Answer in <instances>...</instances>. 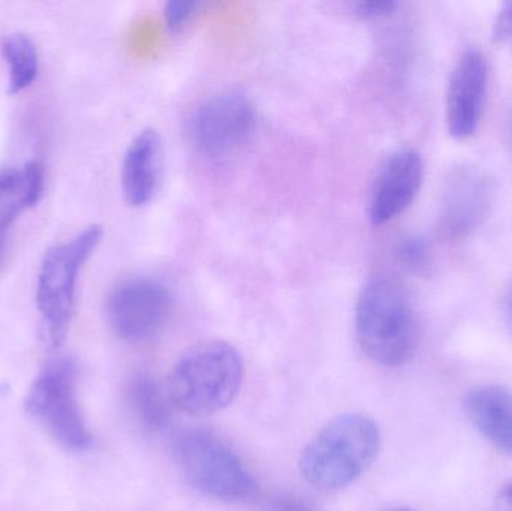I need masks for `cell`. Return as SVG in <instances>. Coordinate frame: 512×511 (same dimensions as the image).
Masks as SVG:
<instances>
[{"mask_svg":"<svg viewBox=\"0 0 512 511\" xmlns=\"http://www.w3.org/2000/svg\"><path fill=\"white\" fill-rule=\"evenodd\" d=\"M381 446L378 423L366 414L349 413L325 425L300 456L304 479L319 491H339L360 479Z\"/></svg>","mask_w":512,"mask_h":511,"instance_id":"cell-1","label":"cell"},{"mask_svg":"<svg viewBox=\"0 0 512 511\" xmlns=\"http://www.w3.org/2000/svg\"><path fill=\"white\" fill-rule=\"evenodd\" d=\"M358 345L372 362L385 368L405 365L418 345V320L405 288L387 278L373 279L355 306Z\"/></svg>","mask_w":512,"mask_h":511,"instance_id":"cell-2","label":"cell"},{"mask_svg":"<svg viewBox=\"0 0 512 511\" xmlns=\"http://www.w3.org/2000/svg\"><path fill=\"white\" fill-rule=\"evenodd\" d=\"M243 360L225 341L201 342L180 356L168 375L174 407L192 416L218 413L233 404L243 383Z\"/></svg>","mask_w":512,"mask_h":511,"instance_id":"cell-3","label":"cell"},{"mask_svg":"<svg viewBox=\"0 0 512 511\" xmlns=\"http://www.w3.org/2000/svg\"><path fill=\"white\" fill-rule=\"evenodd\" d=\"M102 227L92 225L63 245L51 246L42 258L36 281V306L45 336L62 344L74 312L78 275L102 240Z\"/></svg>","mask_w":512,"mask_h":511,"instance_id":"cell-4","label":"cell"},{"mask_svg":"<svg viewBox=\"0 0 512 511\" xmlns=\"http://www.w3.org/2000/svg\"><path fill=\"white\" fill-rule=\"evenodd\" d=\"M174 458L186 482L206 497L219 501H245L256 482L239 456L212 432L191 429L174 443Z\"/></svg>","mask_w":512,"mask_h":511,"instance_id":"cell-5","label":"cell"},{"mask_svg":"<svg viewBox=\"0 0 512 511\" xmlns=\"http://www.w3.org/2000/svg\"><path fill=\"white\" fill-rule=\"evenodd\" d=\"M255 105L245 93L225 90L201 102L189 119V138L210 161H228L254 140Z\"/></svg>","mask_w":512,"mask_h":511,"instance_id":"cell-6","label":"cell"},{"mask_svg":"<svg viewBox=\"0 0 512 511\" xmlns=\"http://www.w3.org/2000/svg\"><path fill=\"white\" fill-rule=\"evenodd\" d=\"M26 408L63 449L72 453L92 449L93 438L75 393V368L69 360H57L44 369L27 395Z\"/></svg>","mask_w":512,"mask_h":511,"instance_id":"cell-7","label":"cell"},{"mask_svg":"<svg viewBox=\"0 0 512 511\" xmlns=\"http://www.w3.org/2000/svg\"><path fill=\"white\" fill-rule=\"evenodd\" d=\"M173 309L170 290L149 276L120 282L107 300V320L122 341H150L167 326Z\"/></svg>","mask_w":512,"mask_h":511,"instance_id":"cell-8","label":"cell"},{"mask_svg":"<svg viewBox=\"0 0 512 511\" xmlns=\"http://www.w3.org/2000/svg\"><path fill=\"white\" fill-rule=\"evenodd\" d=\"M495 183L481 168H454L445 185L441 225L445 236L463 239L483 225L495 200Z\"/></svg>","mask_w":512,"mask_h":511,"instance_id":"cell-9","label":"cell"},{"mask_svg":"<svg viewBox=\"0 0 512 511\" xmlns=\"http://www.w3.org/2000/svg\"><path fill=\"white\" fill-rule=\"evenodd\" d=\"M489 65L480 50L469 48L457 60L447 89V125L451 137L466 140L477 132L486 107Z\"/></svg>","mask_w":512,"mask_h":511,"instance_id":"cell-10","label":"cell"},{"mask_svg":"<svg viewBox=\"0 0 512 511\" xmlns=\"http://www.w3.org/2000/svg\"><path fill=\"white\" fill-rule=\"evenodd\" d=\"M423 177V159L417 150L403 147L391 153L373 183L369 200L370 222L381 227L399 218L417 198Z\"/></svg>","mask_w":512,"mask_h":511,"instance_id":"cell-11","label":"cell"},{"mask_svg":"<svg viewBox=\"0 0 512 511\" xmlns=\"http://www.w3.org/2000/svg\"><path fill=\"white\" fill-rule=\"evenodd\" d=\"M162 179V140L158 131L143 129L126 149L122 162V191L126 203L144 207L158 194Z\"/></svg>","mask_w":512,"mask_h":511,"instance_id":"cell-12","label":"cell"},{"mask_svg":"<svg viewBox=\"0 0 512 511\" xmlns=\"http://www.w3.org/2000/svg\"><path fill=\"white\" fill-rule=\"evenodd\" d=\"M472 425L499 452L512 456V392L502 386H480L465 396Z\"/></svg>","mask_w":512,"mask_h":511,"instance_id":"cell-13","label":"cell"},{"mask_svg":"<svg viewBox=\"0 0 512 511\" xmlns=\"http://www.w3.org/2000/svg\"><path fill=\"white\" fill-rule=\"evenodd\" d=\"M44 168L39 162L0 170V231L8 228L21 213L32 209L44 194Z\"/></svg>","mask_w":512,"mask_h":511,"instance_id":"cell-14","label":"cell"},{"mask_svg":"<svg viewBox=\"0 0 512 511\" xmlns=\"http://www.w3.org/2000/svg\"><path fill=\"white\" fill-rule=\"evenodd\" d=\"M129 401L135 416L144 428L152 432H164L173 419V402L167 387H162L149 374H140L129 387Z\"/></svg>","mask_w":512,"mask_h":511,"instance_id":"cell-15","label":"cell"},{"mask_svg":"<svg viewBox=\"0 0 512 511\" xmlns=\"http://www.w3.org/2000/svg\"><path fill=\"white\" fill-rule=\"evenodd\" d=\"M2 56L8 66L9 95L29 89L39 74V53L35 42L24 33L6 36L2 41Z\"/></svg>","mask_w":512,"mask_h":511,"instance_id":"cell-16","label":"cell"},{"mask_svg":"<svg viewBox=\"0 0 512 511\" xmlns=\"http://www.w3.org/2000/svg\"><path fill=\"white\" fill-rule=\"evenodd\" d=\"M396 258L405 269L411 270V272H423L429 266V245L423 237L415 236V234L403 237L397 243Z\"/></svg>","mask_w":512,"mask_h":511,"instance_id":"cell-17","label":"cell"},{"mask_svg":"<svg viewBox=\"0 0 512 511\" xmlns=\"http://www.w3.org/2000/svg\"><path fill=\"white\" fill-rule=\"evenodd\" d=\"M200 9V3L194 0H171L165 5L164 18L171 33L185 29L186 24L192 20L195 12Z\"/></svg>","mask_w":512,"mask_h":511,"instance_id":"cell-18","label":"cell"},{"mask_svg":"<svg viewBox=\"0 0 512 511\" xmlns=\"http://www.w3.org/2000/svg\"><path fill=\"white\" fill-rule=\"evenodd\" d=\"M397 8H399V3L394 0H360V2L351 3V11L366 20L388 17V15L394 14Z\"/></svg>","mask_w":512,"mask_h":511,"instance_id":"cell-19","label":"cell"},{"mask_svg":"<svg viewBox=\"0 0 512 511\" xmlns=\"http://www.w3.org/2000/svg\"><path fill=\"white\" fill-rule=\"evenodd\" d=\"M493 39L512 56V2L505 3L493 26Z\"/></svg>","mask_w":512,"mask_h":511,"instance_id":"cell-20","label":"cell"},{"mask_svg":"<svg viewBox=\"0 0 512 511\" xmlns=\"http://www.w3.org/2000/svg\"><path fill=\"white\" fill-rule=\"evenodd\" d=\"M268 511H315L306 500L294 495H280L268 504Z\"/></svg>","mask_w":512,"mask_h":511,"instance_id":"cell-21","label":"cell"},{"mask_svg":"<svg viewBox=\"0 0 512 511\" xmlns=\"http://www.w3.org/2000/svg\"><path fill=\"white\" fill-rule=\"evenodd\" d=\"M492 511H512V482L501 489L493 503Z\"/></svg>","mask_w":512,"mask_h":511,"instance_id":"cell-22","label":"cell"},{"mask_svg":"<svg viewBox=\"0 0 512 511\" xmlns=\"http://www.w3.org/2000/svg\"><path fill=\"white\" fill-rule=\"evenodd\" d=\"M505 314H507L508 323L512 327V287L508 290L507 297H505Z\"/></svg>","mask_w":512,"mask_h":511,"instance_id":"cell-23","label":"cell"},{"mask_svg":"<svg viewBox=\"0 0 512 511\" xmlns=\"http://www.w3.org/2000/svg\"><path fill=\"white\" fill-rule=\"evenodd\" d=\"M390 511H414V510L405 509V507H400V509H394V510H390Z\"/></svg>","mask_w":512,"mask_h":511,"instance_id":"cell-24","label":"cell"}]
</instances>
